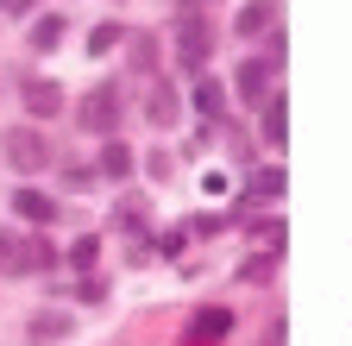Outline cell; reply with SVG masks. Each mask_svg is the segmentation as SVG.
<instances>
[{"label": "cell", "mask_w": 352, "mask_h": 346, "mask_svg": "<svg viewBox=\"0 0 352 346\" xmlns=\"http://www.w3.org/2000/svg\"><path fill=\"white\" fill-rule=\"evenodd\" d=\"M0 151H7L13 170H44V164H51V145H44L38 126H13V133H0Z\"/></svg>", "instance_id": "cell-1"}, {"label": "cell", "mask_w": 352, "mask_h": 346, "mask_svg": "<svg viewBox=\"0 0 352 346\" xmlns=\"http://www.w3.org/2000/svg\"><path fill=\"white\" fill-rule=\"evenodd\" d=\"M176 57H183V69L208 63V19H201V7H183V19H176Z\"/></svg>", "instance_id": "cell-2"}, {"label": "cell", "mask_w": 352, "mask_h": 346, "mask_svg": "<svg viewBox=\"0 0 352 346\" xmlns=\"http://www.w3.org/2000/svg\"><path fill=\"white\" fill-rule=\"evenodd\" d=\"M233 334V309H201L189 327H183V346H220Z\"/></svg>", "instance_id": "cell-3"}, {"label": "cell", "mask_w": 352, "mask_h": 346, "mask_svg": "<svg viewBox=\"0 0 352 346\" xmlns=\"http://www.w3.org/2000/svg\"><path fill=\"white\" fill-rule=\"evenodd\" d=\"M120 89H95V95H88V107H82V133H113V126H120Z\"/></svg>", "instance_id": "cell-4"}, {"label": "cell", "mask_w": 352, "mask_h": 346, "mask_svg": "<svg viewBox=\"0 0 352 346\" xmlns=\"http://www.w3.org/2000/svg\"><path fill=\"white\" fill-rule=\"evenodd\" d=\"M271 76H277V51H264L258 63H245V69H239V95H245V101H264Z\"/></svg>", "instance_id": "cell-5"}, {"label": "cell", "mask_w": 352, "mask_h": 346, "mask_svg": "<svg viewBox=\"0 0 352 346\" xmlns=\"http://www.w3.org/2000/svg\"><path fill=\"white\" fill-rule=\"evenodd\" d=\"M25 107L38 120H51V113H63V89H57V82H25Z\"/></svg>", "instance_id": "cell-6"}, {"label": "cell", "mask_w": 352, "mask_h": 346, "mask_svg": "<svg viewBox=\"0 0 352 346\" xmlns=\"http://www.w3.org/2000/svg\"><path fill=\"white\" fill-rule=\"evenodd\" d=\"M277 25V0H252V7H239V38H258Z\"/></svg>", "instance_id": "cell-7"}, {"label": "cell", "mask_w": 352, "mask_h": 346, "mask_svg": "<svg viewBox=\"0 0 352 346\" xmlns=\"http://www.w3.org/2000/svg\"><path fill=\"white\" fill-rule=\"evenodd\" d=\"M145 120H151V126H170V120H176V89H170V82H151V95H145Z\"/></svg>", "instance_id": "cell-8"}, {"label": "cell", "mask_w": 352, "mask_h": 346, "mask_svg": "<svg viewBox=\"0 0 352 346\" xmlns=\"http://www.w3.org/2000/svg\"><path fill=\"white\" fill-rule=\"evenodd\" d=\"M13 208H19V221H38V227H44V221H57V202H51V195H38V189H19Z\"/></svg>", "instance_id": "cell-9"}, {"label": "cell", "mask_w": 352, "mask_h": 346, "mask_svg": "<svg viewBox=\"0 0 352 346\" xmlns=\"http://www.w3.org/2000/svg\"><path fill=\"white\" fill-rule=\"evenodd\" d=\"M63 334H69V315H32V327H25L32 346H51V340H63Z\"/></svg>", "instance_id": "cell-10"}, {"label": "cell", "mask_w": 352, "mask_h": 346, "mask_svg": "<svg viewBox=\"0 0 352 346\" xmlns=\"http://www.w3.org/2000/svg\"><path fill=\"white\" fill-rule=\"evenodd\" d=\"M0 271H7V277H25V239L19 233H0Z\"/></svg>", "instance_id": "cell-11"}, {"label": "cell", "mask_w": 352, "mask_h": 346, "mask_svg": "<svg viewBox=\"0 0 352 346\" xmlns=\"http://www.w3.org/2000/svg\"><path fill=\"white\" fill-rule=\"evenodd\" d=\"M57 45H63V19H57V13H44V19L32 25V51H57Z\"/></svg>", "instance_id": "cell-12"}, {"label": "cell", "mask_w": 352, "mask_h": 346, "mask_svg": "<svg viewBox=\"0 0 352 346\" xmlns=\"http://www.w3.org/2000/svg\"><path fill=\"white\" fill-rule=\"evenodd\" d=\"M51 265H57V246L44 239V233H38V239H25V271H51Z\"/></svg>", "instance_id": "cell-13"}, {"label": "cell", "mask_w": 352, "mask_h": 346, "mask_svg": "<svg viewBox=\"0 0 352 346\" xmlns=\"http://www.w3.org/2000/svg\"><path fill=\"white\" fill-rule=\"evenodd\" d=\"M245 189H252V195H283V189H289V177H283V170H252Z\"/></svg>", "instance_id": "cell-14"}, {"label": "cell", "mask_w": 352, "mask_h": 346, "mask_svg": "<svg viewBox=\"0 0 352 346\" xmlns=\"http://www.w3.org/2000/svg\"><path fill=\"white\" fill-rule=\"evenodd\" d=\"M95 258H101V239H95V233H82V239L69 246V265H76V271H95Z\"/></svg>", "instance_id": "cell-15"}, {"label": "cell", "mask_w": 352, "mask_h": 346, "mask_svg": "<svg viewBox=\"0 0 352 346\" xmlns=\"http://www.w3.org/2000/svg\"><path fill=\"white\" fill-rule=\"evenodd\" d=\"M120 38H126V25H113V19H107V25H95V32H88V51L101 57V51H113V45H120Z\"/></svg>", "instance_id": "cell-16"}, {"label": "cell", "mask_w": 352, "mask_h": 346, "mask_svg": "<svg viewBox=\"0 0 352 346\" xmlns=\"http://www.w3.org/2000/svg\"><path fill=\"white\" fill-rule=\"evenodd\" d=\"M195 107H201L208 120H214L220 107H227V95H220V82H195Z\"/></svg>", "instance_id": "cell-17"}, {"label": "cell", "mask_w": 352, "mask_h": 346, "mask_svg": "<svg viewBox=\"0 0 352 346\" xmlns=\"http://www.w3.org/2000/svg\"><path fill=\"white\" fill-rule=\"evenodd\" d=\"M126 170H132V151L126 145H107L101 151V177H126Z\"/></svg>", "instance_id": "cell-18"}, {"label": "cell", "mask_w": 352, "mask_h": 346, "mask_svg": "<svg viewBox=\"0 0 352 346\" xmlns=\"http://www.w3.org/2000/svg\"><path fill=\"white\" fill-rule=\"evenodd\" d=\"M283 133H289V126H283V101H264V139L283 145Z\"/></svg>", "instance_id": "cell-19"}, {"label": "cell", "mask_w": 352, "mask_h": 346, "mask_svg": "<svg viewBox=\"0 0 352 346\" xmlns=\"http://www.w3.org/2000/svg\"><path fill=\"white\" fill-rule=\"evenodd\" d=\"M271 265H277V252H264V258H252V265H245V283H264V277H271Z\"/></svg>", "instance_id": "cell-20"}, {"label": "cell", "mask_w": 352, "mask_h": 346, "mask_svg": "<svg viewBox=\"0 0 352 346\" xmlns=\"http://www.w3.org/2000/svg\"><path fill=\"white\" fill-rule=\"evenodd\" d=\"M151 57H157V45L139 32V38H132V63H139V69H151Z\"/></svg>", "instance_id": "cell-21"}, {"label": "cell", "mask_w": 352, "mask_h": 346, "mask_svg": "<svg viewBox=\"0 0 352 346\" xmlns=\"http://www.w3.org/2000/svg\"><path fill=\"white\" fill-rule=\"evenodd\" d=\"M32 7V0H0V13H25Z\"/></svg>", "instance_id": "cell-22"}]
</instances>
